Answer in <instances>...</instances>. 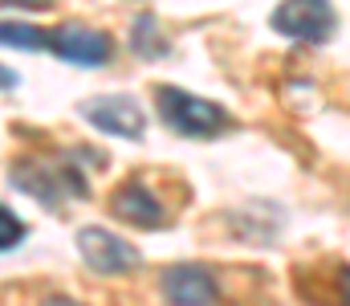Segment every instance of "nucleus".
Returning a JSON list of instances; mask_svg holds the SVG:
<instances>
[{"label": "nucleus", "instance_id": "f257e3e1", "mask_svg": "<svg viewBox=\"0 0 350 306\" xmlns=\"http://www.w3.org/2000/svg\"><path fill=\"white\" fill-rule=\"evenodd\" d=\"M8 180H12V188L29 192L33 201H41L45 208H53V212L70 201V196H78V201L90 196V184H86V176H82V168L53 164V160H41V155H21L12 164Z\"/></svg>", "mask_w": 350, "mask_h": 306}, {"label": "nucleus", "instance_id": "f03ea898", "mask_svg": "<svg viewBox=\"0 0 350 306\" xmlns=\"http://www.w3.org/2000/svg\"><path fill=\"white\" fill-rule=\"evenodd\" d=\"M155 102H159V118L183 139H216L237 127V118L220 102L187 94L179 86H155Z\"/></svg>", "mask_w": 350, "mask_h": 306}, {"label": "nucleus", "instance_id": "7ed1b4c3", "mask_svg": "<svg viewBox=\"0 0 350 306\" xmlns=\"http://www.w3.org/2000/svg\"><path fill=\"white\" fill-rule=\"evenodd\" d=\"M269 25L281 37L306 41V45H326L338 33V12L330 0H281L269 16Z\"/></svg>", "mask_w": 350, "mask_h": 306}, {"label": "nucleus", "instance_id": "20e7f679", "mask_svg": "<svg viewBox=\"0 0 350 306\" xmlns=\"http://www.w3.org/2000/svg\"><path fill=\"white\" fill-rule=\"evenodd\" d=\"M78 253H82V262H86L90 270L102 274V278H126V274H135L143 266V253L131 241L106 233L102 225L78 229Z\"/></svg>", "mask_w": 350, "mask_h": 306}, {"label": "nucleus", "instance_id": "39448f33", "mask_svg": "<svg viewBox=\"0 0 350 306\" xmlns=\"http://www.w3.org/2000/svg\"><path fill=\"white\" fill-rule=\"evenodd\" d=\"M45 53H53L70 66H106L114 58V41L102 29L66 21L57 29H45Z\"/></svg>", "mask_w": 350, "mask_h": 306}, {"label": "nucleus", "instance_id": "423d86ee", "mask_svg": "<svg viewBox=\"0 0 350 306\" xmlns=\"http://www.w3.org/2000/svg\"><path fill=\"white\" fill-rule=\"evenodd\" d=\"M78 114L86 118L90 127H98L102 135H114V139H143V131H147V114H143V106L131 94L86 99L78 106Z\"/></svg>", "mask_w": 350, "mask_h": 306}, {"label": "nucleus", "instance_id": "0eeeda50", "mask_svg": "<svg viewBox=\"0 0 350 306\" xmlns=\"http://www.w3.org/2000/svg\"><path fill=\"white\" fill-rule=\"evenodd\" d=\"M110 212L135 229H163L167 225V204L159 201L139 176L135 180H122L114 192H110Z\"/></svg>", "mask_w": 350, "mask_h": 306}, {"label": "nucleus", "instance_id": "6e6552de", "mask_svg": "<svg viewBox=\"0 0 350 306\" xmlns=\"http://www.w3.org/2000/svg\"><path fill=\"white\" fill-rule=\"evenodd\" d=\"M159 286H163V298L179 306H208L220 298V282L204 266H172Z\"/></svg>", "mask_w": 350, "mask_h": 306}, {"label": "nucleus", "instance_id": "1a4fd4ad", "mask_svg": "<svg viewBox=\"0 0 350 306\" xmlns=\"http://www.w3.org/2000/svg\"><path fill=\"white\" fill-rule=\"evenodd\" d=\"M131 49L139 53V58H163L172 45L159 37V25H155V16L151 12H143L139 21H135V29H131Z\"/></svg>", "mask_w": 350, "mask_h": 306}, {"label": "nucleus", "instance_id": "9d476101", "mask_svg": "<svg viewBox=\"0 0 350 306\" xmlns=\"http://www.w3.org/2000/svg\"><path fill=\"white\" fill-rule=\"evenodd\" d=\"M0 45L25 49V53H41L45 49V29L25 25V21H0Z\"/></svg>", "mask_w": 350, "mask_h": 306}, {"label": "nucleus", "instance_id": "9b49d317", "mask_svg": "<svg viewBox=\"0 0 350 306\" xmlns=\"http://www.w3.org/2000/svg\"><path fill=\"white\" fill-rule=\"evenodd\" d=\"M21 241H25V220L8 204H0V253L4 249H16Z\"/></svg>", "mask_w": 350, "mask_h": 306}, {"label": "nucleus", "instance_id": "f8f14e48", "mask_svg": "<svg viewBox=\"0 0 350 306\" xmlns=\"http://www.w3.org/2000/svg\"><path fill=\"white\" fill-rule=\"evenodd\" d=\"M49 8V0H0V8Z\"/></svg>", "mask_w": 350, "mask_h": 306}, {"label": "nucleus", "instance_id": "ddd939ff", "mask_svg": "<svg viewBox=\"0 0 350 306\" xmlns=\"http://www.w3.org/2000/svg\"><path fill=\"white\" fill-rule=\"evenodd\" d=\"M12 86H16V74L8 66H0V90H12Z\"/></svg>", "mask_w": 350, "mask_h": 306}]
</instances>
